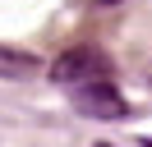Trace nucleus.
Instances as JSON below:
<instances>
[{"label":"nucleus","mask_w":152,"mask_h":147,"mask_svg":"<svg viewBox=\"0 0 152 147\" xmlns=\"http://www.w3.org/2000/svg\"><path fill=\"white\" fill-rule=\"evenodd\" d=\"M97 147H111V143H97Z\"/></svg>","instance_id":"20e7f679"},{"label":"nucleus","mask_w":152,"mask_h":147,"mask_svg":"<svg viewBox=\"0 0 152 147\" xmlns=\"http://www.w3.org/2000/svg\"><path fill=\"white\" fill-rule=\"evenodd\" d=\"M102 5H124V0H102Z\"/></svg>","instance_id":"7ed1b4c3"},{"label":"nucleus","mask_w":152,"mask_h":147,"mask_svg":"<svg viewBox=\"0 0 152 147\" xmlns=\"http://www.w3.org/2000/svg\"><path fill=\"white\" fill-rule=\"evenodd\" d=\"M51 78L60 87H78V83H106L111 78V60H106L97 46H74L51 64Z\"/></svg>","instance_id":"f257e3e1"},{"label":"nucleus","mask_w":152,"mask_h":147,"mask_svg":"<svg viewBox=\"0 0 152 147\" xmlns=\"http://www.w3.org/2000/svg\"><path fill=\"white\" fill-rule=\"evenodd\" d=\"M148 147H152V143H148Z\"/></svg>","instance_id":"39448f33"},{"label":"nucleus","mask_w":152,"mask_h":147,"mask_svg":"<svg viewBox=\"0 0 152 147\" xmlns=\"http://www.w3.org/2000/svg\"><path fill=\"white\" fill-rule=\"evenodd\" d=\"M69 97L88 119H124V97L111 87V78L106 83H78V87H69Z\"/></svg>","instance_id":"f03ea898"}]
</instances>
